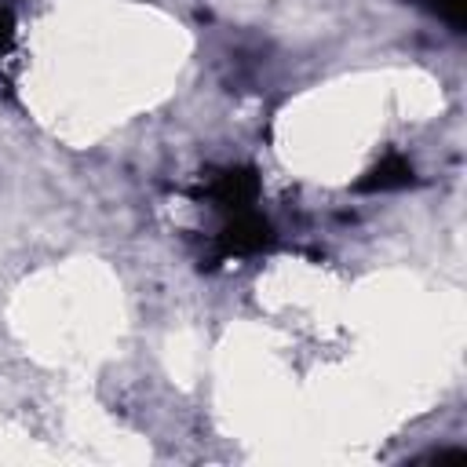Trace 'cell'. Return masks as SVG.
<instances>
[{"instance_id": "6da1fadb", "label": "cell", "mask_w": 467, "mask_h": 467, "mask_svg": "<svg viewBox=\"0 0 467 467\" xmlns=\"http://www.w3.org/2000/svg\"><path fill=\"white\" fill-rule=\"evenodd\" d=\"M412 182V164H405L401 157H387L379 168L368 171V179L358 182V190H394V186H409Z\"/></svg>"}, {"instance_id": "7a4b0ae2", "label": "cell", "mask_w": 467, "mask_h": 467, "mask_svg": "<svg viewBox=\"0 0 467 467\" xmlns=\"http://www.w3.org/2000/svg\"><path fill=\"white\" fill-rule=\"evenodd\" d=\"M420 7H427L431 15H438L441 22H449L456 33L463 29V18H467V0H416Z\"/></svg>"}, {"instance_id": "3957f363", "label": "cell", "mask_w": 467, "mask_h": 467, "mask_svg": "<svg viewBox=\"0 0 467 467\" xmlns=\"http://www.w3.org/2000/svg\"><path fill=\"white\" fill-rule=\"evenodd\" d=\"M11 33H15L11 11H7V7H0V55H4V51H7V44H11Z\"/></svg>"}]
</instances>
